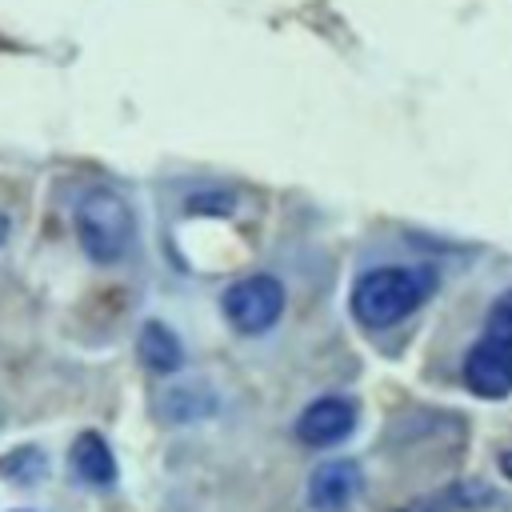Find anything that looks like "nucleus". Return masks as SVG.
<instances>
[{"label": "nucleus", "mask_w": 512, "mask_h": 512, "mask_svg": "<svg viewBox=\"0 0 512 512\" xmlns=\"http://www.w3.org/2000/svg\"><path fill=\"white\" fill-rule=\"evenodd\" d=\"M436 288L432 268H372L352 288V312L368 328H388L428 300Z\"/></svg>", "instance_id": "nucleus-1"}, {"label": "nucleus", "mask_w": 512, "mask_h": 512, "mask_svg": "<svg viewBox=\"0 0 512 512\" xmlns=\"http://www.w3.org/2000/svg\"><path fill=\"white\" fill-rule=\"evenodd\" d=\"M76 240L96 264H116L132 244V212H128V204L108 188L88 192L80 200V208H76Z\"/></svg>", "instance_id": "nucleus-2"}, {"label": "nucleus", "mask_w": 512, "mask_h": 512, "mask_svg": "<svg viewBox=\"0 0 512 512\" xmlns=\"http://www.w3.org/2000/svg\"><path fill=\"white\" fill-rule=\"evenodd\" d=\"M284 312V288L276 276H244L224 292V316L236 332H264Z\"/></svg>", "instance_id": "nucleus-3"}, {"label": "nucleus", "mask_w": 512, "mask_h": 512, "mask_svg": "<svg viewBox=\"0 0 512 512\" xmlns=\"http://www.w3.org/2000/svg\"><path fill=\"white\" fill-rule=\"evenodd\" d=\"M464 384L488 400L508 396L512 392V348L496 340H480L464 360Z\"/></svg>", "instance_id": "nucleus-4"}, {"label": "nucleus", "mask_w": 512, "mask_h": 512, "mask_svg": "<svg viewBox=\"0 0 512 512\" xmlns=\"http://www.w3.org/2000/svg\"><path fill=\"white\" fill-rule=\"evenodd\" d=\"M352 424H356V408L344 396H320L300 412L296 436L312 448H324V444H340L352 432Z\"/></svg>", "instance_id": "nucleus-5"}, {"label": "nucleus", "mask_w": 512, "mask_h": 512, "mask_svg": "<svg viewBox=\"0 0 512 512\" xmlns=\"http://www.w3.org/2000/svg\"><path fill=\"white\" fill-rule=\"evenodd\" d=\"M356 492H360V468L352 460H328V464H320L312 472V484H308V500L320 512L344 508Z\"/></svg>", "instance_id": "nucleus-6"}, {"label": "nucleus", "mask_w": 512, "mask_h": 512, "mask_svg": "<svg viewBox=\"0 0 512 512\" xmlns=\"http://www.w3.org/2000/svg\"><path fill=\"white\" fill-rule=\"evenodd\" d=\"M72 472L84 484H96V488H108L116 480V460H112V448L104 444V436H96V432L76 436V444H72Z\"/></svg>", "instance_id": "nucleus-7"}, {"label": "nucleus", "mask_w": 512, "mask_h": 512, "mask_svg": "<svg viewBox=\"0 0 512 512\" xmlns=\"http://www.w3.org/2000/svg\"><path fill=\"white\" fill-rule=\"evenodd\" d=\"M140 360L152 368V372H176L184 352H180V340L172 336V328H164L160 320H148L144 332H140Z\"/></svg>", "instance_id": "nucleus-8"}, {"label": "nucleus", "mask_w": 512, "mask_h": 512, "mask_svg": "<svg viewBox=\"0 0 512 512\" xmlns=\"http://www.w3.org/2000/svg\"><path fill=\"white\" fill-rule=\"evenodd\" d=\"M484 340H496V344L512 348V292L496 296V304L488 308V336Z\"/></svg>", "instance_id": "nucleus-9"}, {"label": "nucleus", "mask_w": 512, "mask_h": 512, "mask_svg": "<svg viewBox=\"0 0 512 512\" xmlns=\"http://www.w3.org/2000/svg\"><path fill=\"white\" fill-rule=\"evenodd\" d=\"M188 208H196V212H200V208H216V212H228V208H232V196H216V200H200V196H196V200H188Z\"/></svg>", "instance_id": "nucleus-10"}, {"label": "nucleus", "mask_w": 512, "mask_h": 512, "mask_svg": "<svg viewBox=\"0 0 512 512\" xmlns=\"http://www.w3.org/2000/svg\"><path fill=\"white\" fill-rule=\"evenodd\" d=\"M500 472H504V476H512V452H504V456H500Z\"/></svg>", "instance_id": "nucleus-11"}, {"label": "nucleus", "mask_w": 512, "mask_h": 512, "mask_svg": "<svg viewBox=\"0 0 512 512\" xmlns=\"http://www.w3.org/2000/svg\"><path fill=\"white\" fill-rule=\"evenodd\" d=\"M4 240H8V220L0 216V244H4Z\"/></svg>", "instance_id": "nucleus-12"}]
</instances>
